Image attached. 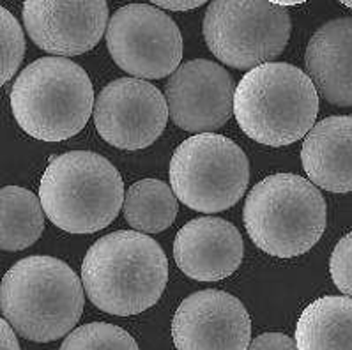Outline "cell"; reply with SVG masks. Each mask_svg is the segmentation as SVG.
<instances>
[{
	"mask_svg": "<svg viewBox=\"0 0 352 350\" xmlns=\"http://www.w3.org/2000/svg\"><path fill=\"white\" fill-rule=\"evenodd\" d=\"M107 46L117 66L138 80L172 76L183 61L177 23L151 4L117 9L108 23Z\"/></svg>",
	"mask_w": 352,
	"mask_h": 350,
	"instance_id": "cell-9",
	"label": "cell"
},
{
	"mask_svg": "<svg viewBox=\"0 0 352 350\" xmlns=\"http://www.w3.org/2000/svg\"><path fill=\"white\" fill-rule=\"evenodd\" d=\"M170 186L179 202L199 212H221L239 202L250 182V161L234 140L193 135L170 160Z\"/></svg>",
	"mask_w": 352,
	"mask_h": 350,
	"instance_id": "cell-7",
	"label": "cell"
},
{
	"mask_svg": "<svg viewBox=\"0 0 352 350\" xmlns=\"http://www.w3.org/2000/svg\"><path fill=\"white\" fill-rule=\"evenodd\" d=\"M292 21L287 8L258 0H214L204 17L211 54L234 69H255L280 57Z\"/></svg>",
	"mask_w": 352,
	"mask_h": 350,
	"instance_id": "cell-8",
	"label": "cell"
},
{
	"mask_svg": "<svg viewBox=\"0 0 352 350\" xmlns=\"http://www.w3.org/2000/svg\"><path fill=\"white\" fill-rule=\"evenodd\" d=\"M0 248L4 252H21L41 237L46 215L41 200L32 191L20 186H6L0 193Z\"/></svg>",
	"mask_w": 352,
	"mask_h": 350,
	"instance_id": "cell-18",
	"label": "cell"
},
{
	"mask_svg": "<svg viewBox=\"0 0 352 350\" xmlns=\"http://www.w3.org/2000/svg\"><path fill=\"white\" fill-rule=\"evenodd\" d=\"M329 274L336 289L352 299V232L336 243L329 259Z\"/></svg>",
	"mask_w": 352,
	"mask_h": 350,
	"instance_id": "cell-22",
	"label": "cell"
},
{
	"mask_svg": "<svg viewBox=\"0 0 352 350\" xmlns=\"http://www.w3.org/2000/svg\"><path fill=\"white\" fill-rule=\"evenodd\" d=\"M298 350H352V299L324 296L302 309L296 326Z\"/></svg>",
	"mask_w": 352,
	"mask_h": 350,
	"instance_id": "cell-17",
	"label": "cell"
},
{
	"mask_svg": "<svg viewBox=\"0 0 352 350\" xmlns=\"http://www.w3.org/2000/svg\"><path fill=\"white\" fill-rule=\"evenodd\" d=\"M21 14L30 39L64 58L91 52L110 23L104 0H27Z\"/></svg>",
	"mask_w": 352,
	"mask_h": 350,
	"instance_id": "cell-13",
	"label": "cell"
},
{
	"mask_svg": "<svg viewBox=\"0 0 352 350\" xmlns=\"http://www.w3.org/2000/svg\"><path fill=\"white\" fill-rule=\"evenodd\" d=\"M319 92L308 73L287 62H267L237 83L234 116L257 144L285 147L314 129Z\"/></svg>",
	"mask_w": 352,
	"mask_h": 350,
	"instance_id": "cell-3",
	"label": "cell"
},
{
	"mask_svg": "<svg viewBox=\"0 0 352 350\" xmlns=\"http://www.w3.org/2000/svg\"><path fill=\"white\" fill-rule=\"evenodd\" d=\"M340 4H344L345 8L352 9V0H342V2H340Z\"/></svg>",
	"mask_w": 352,
	"mask_h": 350,
	"instance_id": "cell-26",
	"label": "cell"
},
{
	"mask_svg": "<svg viewBox=\"0 0 352 350\" xmlns=\"http://www.w3.org/2000/svg\"><path fill=\"white\" fill-rule=\"evenodd\" d=\"M301 163L311 184L331 193L352 191V117H326L305 136Z\"/></svg>",
	"mask_w": 352,
	"mask_h": 350,
	"instance_id": "cell-16",
	"label": "cell"
},
{
	"mask_svg": "<svg viewBox=\"0 0 352 350\" xmlns=\"http://www.w3.org/2000/svg\"><path fill=\"white\" fill-rule=\"evenodd\" d=\"M326 200L308 179L273 173L253 186L243 221L250 239L267 255L294 259L319 243L326 230Z\"/></svg>",
	"mask_w": 352,
	"mask_h": 350,
	"instance_id": "cell-6",
	"label": "cell"
},
{
	"mask_svg": "<svg viewBox=\"0 0 352 350\" xmlns=\"http://www.w3.org/2000/svg\"><path fill=\"white\" fill-rule=\"evenodd\" d=\"M179 198L172 186L160 179H142L129 186L124 198V218L137 232L160 234L175 221Z\"/></svg>",
	"mask_w": 352,
	"mask_h": 350,
	"instance_id": "cell-19",
	"label": "cell"
},
{
	"mask_svg": "<svg viewBox=\"0 0 352 350\" xmlns=\"http://www.w3.org/2000/svg\"><path fill=\"white\" fill-rule=\"evenodd\" d=\"M82 281L96 308L131 317L160 301L168 281V260L149 235L112 232L89 248L82 262Z\"/></svg>",
	"mask_w": 352,
	"mask_h": 350,
	"instance_id": "cell-1",
	"label": "cell"
},
{
	"mask_svg": "<svg viewBox=\"0 0 352 350\" xmlns=\"http://www.w3.org/2000/svg\"><path fill=\"white\" fill-rule=\"evenodd\" d=\"M234 82L223 66L206 58L184 62L166 83L170 119L184 131L211 133L234 113Z\"/></svg>",
	"mask_w": 352,
	"mask_h": 350,
	"instance_id": "cell-11",
	"label": "cell"
},
{
	"mask_svg": "<svg viewBox=\"0 0 352 350\" xmlns=\"http://www.w3.org/2000/svg\"><path fill=\"white\" fill-rule=\"evenodd\" d=\"M243 255L241 232L227 219L211 216L191 219L175 235V264L191 280L220 281L232 276Z\"/></svg>",
	"mask_w": 352,
	"mask_h": 350,
	"instance_id": "cell-14",
	"label": "cell"
},
{
	"mask_svg": "<svg viewBox=\"0 0 352 350\" xmlns=\"http://www.w3.org/2000/svg\"><path fill=\"white\" fill-rule=\"evenodd\" d=\"M18 126L41 142L78 135L94 110V89L82 66L64 57H43L21 71L11 94Z\"/></svg>",
	"mask_w": 352,
	"mask_h": 350,
	"instance_id": "cell-5",
	"label": "cell"
},
{
	"mask_svg": "<svg viewBox=\"0 0 352 350\" xmlns=\"http://www.w3.org/2000/svg\"><path fill=\"white\" fill-rule=\"evenodd\" d=\"M124 182L116 166L91 151L55 156L39 182L46 218L69 234L107 228L124 207Z\"/></svg>",
	"mask_w": 352,
	"mask_h": 350,
	"instance_id": "cell-4",
	"label": "cell"
},
{
	"mask_svg": "<svg viewBox=\"0 0 352 350\" xmlns=\"http://www.w3.org/2000/svg\"><path fill=\"white\" fill-rule=\"evenodd\" d=\"M308 76L327 103L352 107V18L327 21L305 54Z\"/></svg>",
	"mask_w": 352,
	"mask_h": 350,
	"instance_id": "cell-15",
	"label": "cell"
},
{
	"mask_svg": "<svg viewBox=\"0 0 352 350\" xmlns=\"http://www.w3.org/2000/svg\"><path fill=\"white\" fill-rule=\"evenodd\" d=\"M248 350H298V345L283 333H264L250 343Z\"/></svg>",
	"mask_w": 352,
	"mask_h": 350,
	"instance_id": "cell-23",
	"label": "cell"
},
{
	"mask_svg": "<svg viewBox=\"0 0 352 350\" xmlns=\"http://www.w3.org/2000/svg\"><path fill=\"white\" fill-rule=\"evenodd\" d=\"M172 340L177 350H248L252 318L232 294L200 290L175 309Z\"/></svg>",
	"mask_w": 352,
	"mask_h": 350,
	"instance_id": "cell-12",
	"label": "cell"
},
{
	"mask_svg": "<svg viewBox=\"0 0 352 350\" xmlns=\"http://www.w3.org/2000/svg\"><path fill=\"white\" fill-rule=\"evenodd\" d=\"M0 350H20L16 334L11 329V324L4 318L0 322Z\"/></svg>",
	"mask_w": 352,
	"mask_h": 350,
	"instance_id": "cell-25",
	"label": "cell"
},
{
	"mask_svg": "<svg viewBox=\"0 0 352 350\" xmlns=\"http://www.w3.org/2000/svg\"><path fill=\"white\" fill-rule=\"evenodd\" d=\"M60 350H140L131 334L107 322H91L71 331Z\"/></svg>",
	"mask_w": 352,
	"mask_h": 350,
	"instance_id": "cell-20",
	"label": "cell"
},
{
	"mask_svg": "<svg viewBox=\"0 0 352 350\" xmlns=\"http://www.w3.org/2000/svg\"><path fill=\"white\" fill-rule=\"evenodd\" d=\"M168 117L162 91L133 76L113 80L96 99V129L107 144L124 151L153 145L165 131Z\"/></svg>",
	"mask_w": 352,
	"mask_h": 350,
	"instance_id": "cell-10",
	"label": "cell"
},
{
	"mask_svg": "<svg viewBox=\"0 0 352 350\" xmlns=\"http://www.w3.org/2000/svg\"><path fill=\"white\" fill-rule=\"evenodd\" d=\"M83 281L54 256H27L4 274L2 318L30 342H54L75 329L85 297Z\"/></svg>",
	"mask_w": 352,
	"mask_h": 350,
	"instance_id": "cell-2",
	"label": "cell"
},
{
	"mask_svg": "<svg viewBox=\"0 0 352 350\" xmlns=\"http://www.w3.org/2000/svg\"><path fill=\"white\" fill-rule=\"evenodd\" d=\"M202 4H206L204 0H153V6L157 9H168V11H190V9H197Z\"/></svg>",
	"mask_w": 352,
	"mask_h": 350,
	"instance_id": "cell-24",
	"label": "cell"
},
{
	"mask_svg": "<svg viewBox=\"0 0 352 350\" xmlns=\"http://www.w3.org/2000/svg\"><path fill=\"white\" fill-rule=\"evenodd\" d=\"M0 50H2V69L0 83L6 85L13 78L25 55V34L16 18L6 8L0 9Z\"/></svg>",
	"mask_w": 352,
	"mask_h": 350,
	"instance_id": "cell-21",
	"label": "cell"
}]
</instances>
